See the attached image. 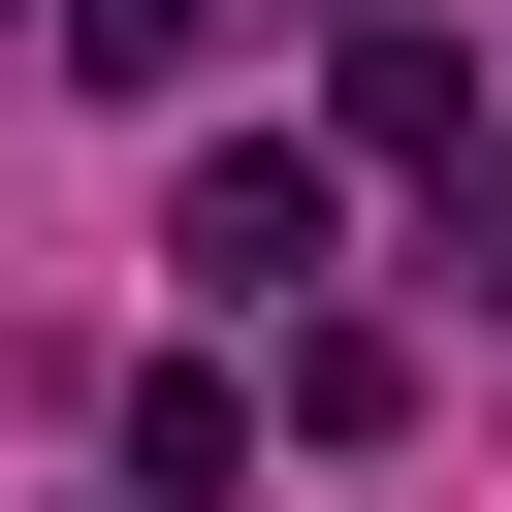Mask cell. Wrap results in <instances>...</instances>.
<instances>
[{
    "mask_svg": "<svg viewBox=\"0 0 512 512\" xmlns=\"http://www.w3.org/2000/svg\"><path fill=\"white\" fill-rule=\"evenodd\" d=\"M160 256H192V288H224V320H320V256H352V160H288V128H224V160H192V224H160Z\"/></svg>",
    "mask_w": 512,
    "mask_h": 512,
    "instance_id": "6da1fadb",
    "label": "cell"
},
{
    "mask_svg": "<svg viewBox=\"0 0 512 512\" xmlns=\"http://www.w3.org/2000/svg\"><path fill=\"white\" fill-rule=\"evenodd\" d=\"M352 160H480V32H416V0H352Z\"/></svg>",
    "mask_w": 512,
    "mask_h": 512,
    "instance_id": "7a4b0ae2",
    "label": "cell"
},
{
    "mask_svg": "<svg viewBox=\"0 0 512 512\" xmlns=\"http://www.w3.org/2000/svg\"><path fill=\"white\" fill-rule=\"evenodd\" d=\"M256 416H288V448H384V416H416V352H384V320H288V352H256Z\"/></svg>",
    "mask_w": 512,
    "mask_h": 512,
    "instance_id": "3957f363",
    "label": "cell"
},
{
    "mask_svg": "<svg viewBox=\"0 0 512 512\" xmlns=\"http://www.w3.org/2000/svg\"><path fill=\"white\" fill-rule=\"evenodd\" d=\"M128 480H160V512H224V480H256V384H224V352H160V384H128Z\"/></svg>",
    "mask_w": 512,
    "mask_h": 512,
    "instance_id": "277c9868",
    "label": "cell"
},
{
    "mask_svg": "<svg viewBox=\"0 0 512 512\" xmlns=\"http://www.w3.org/2000/svg\"><path fill=\"white\" fill-rule=\"evenodd\" d=\"M192 32H224V0H64V64H96V96H192Z\"/></svg>",
    "mask_w": 512,
    "mask_h": 512,
    "instance_id": "5b68a950",
    "label": "cell"
}]
</instances>
